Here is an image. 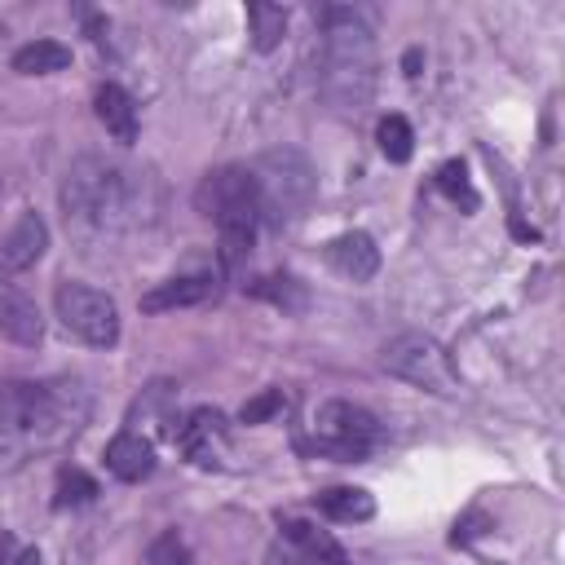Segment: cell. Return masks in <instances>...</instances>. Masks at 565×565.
Instances as JSON below:
<instances>
[{
    "label": "cell",
    "instance_id": "cell-18",
    "mask_svg": "<svg viewBox=\"0 0 565 565\" xmlns=\"http://www.w3.org/2000/svg\"><path fill=\"white\" fill-rule=\"evenodd\" d=\"M247 31H252V49L256 53L278 49L282 35H287V9L282 4H269V0H252L247 4Z\"/></svg>",
    "mask_w": 565,
    "mask_h": 565
},
{
    "label": "cell",
    "instance_id": "cell-1",
    "mask_svg": "<svg viewBox=\"0 0 565 565\" xmlns=\"http://www.w3.org/2000/svg\"><path fill=\"white\" fill-rule=\"evenodd\" d=\"M146 177L102 154H79L62 177V212L79 234H119L141 221Z\"/></svg>",
    "mask_w": 565,
    "mask_h": 565
},
{
    "label": "cell",
    "instance_id": "cell-27",
    "mask_svg": "<svg viewBox=\"0 0 565 565\" xmlns=\"http://www.w3.org/2000/svg\"><path fill=\"white\" fill-rule=\"evenodd\" d=\"M415 66H419V49L406 53V75H415Z\"/></svg>",
    "mask_w": 565,
    "mask_h": 565
},
{
    "label": "cell",
    "instance_id": "cell-10",
    "mask_svg": "<svg viewBox=\"0 0 565 565\" xmlns=\"http://www.w3.org/2000/svg\"><path fill=\"white\" fill-rule=\"evenodd\" d=\"M327 260H331L335 274H344L353 282H371L380 274V247H375V238L366 230H349V234L331 238L327 243Z\"/></svg>",
    "mask_w": 565,
    "mask_h": 565
},
{
    "label": "cell",
    "instance_id": "cell-7",
    "mask_svg": "<svg viewBox=\"0 0 565 565\" xmlns=\"http://www.w3.org/2000/svg\"><path fill=\"white\" fill-rule=\"evenodd\" d=\"M380 366L424 393H437V397H450L459 393V371L446 353L441 340H433L428 331H402L393 335L384 349H380Z\"/></svg>",
    "mask_w": 565,
    "mask_h": 565
},
{
    "label": "cell",
    "instance_id": "cell-16",
    "mask_svg": "<svg viewBox=\"0 0 565 565\" xmlns=\"http://www.w3.org/2000/svg\"><path fill=\"white\" fill-rule=\"evenodd\" d=\"M278 530H282V539H287L309 565H349L344 547H340L327 530H318V525H309V521H300V516H287Z\"/></svg>",
    "mask_w": 565,
    "mask_h": 565
},
{
    "label": "cell",
    "instance_id": "cell-4",
    "mask_svg": "<svg viewBox=\"0 0 565 565\" xmlns=\"http://www.w3.org/2000/svg\"><path fill=\"white\" fill-rule=\"evenodd\" d=\"M199 212L216 225L221 260L238 265L252 252V238H256V225H260V203H256L252 172L238 168V163L207 172L203 185H199Z\"/></svg>",
    "mask_w": 565,
    "mask_h": 565
},
{
    "label": "cell",
    "instance_id": "cell-14",
    "mask_svg": "<svg viewBox=\"0 0 565 565\" xmlns=\"http://www.w3.org/2000/svg\"><path fill=\"white\" fill-rule=\"evenodd\" d=\"M216 291L212 274H185V278H168L159 287H150L141 296V313H168V309H185V305H199Z\"/></svg>",
    "mask_w": 565,
    "mask_h": 565
},
{
    "label": "cell",
    "instance_id": "cell-25",
    "mask_svg": "<svg viewBox=\"0 0 565 565\" xmlns=\"http://www.w3.org/2000/svg\"><path fill=\"white\" fill-rule=\"evenodd\" d=\"M252 291L265 296V300H274V305H282V309H305V296L296 291V278H287V274H282V278H278V274H274V278H260Z\"/></svg>",
    "mask_w": 565,
    "mask_h": 565
},
{
    "label": "cell",
    "instance_id": "cell-6",
    "mask_svg": "<svg viewBox=\"0 0 565 565\" xmlns=\"http://www.w3.org/2000/svg\"><path fill=\"white\" fill-rule=\"evenodd\" d=\"M384 428L380 419L358 406V402H344V397H331L313 411L309 419V450L327 455V459H340V463H353V459H366L375 446H380Z\"/></svg>",
    "mask_w": 565,
    "mask_h": 565
},
{
    "label": "cell",
    "instance_id": "cell-28",
    "mask_svg": "<svg viewBox=\"0 0 565 565\" xmlns=\"http://www.w3.org/2000/svg\"><path fill=\"white\" fill-rule=\"evenodd\" d=\"M9 547H13L9 534H0V565H9Z\"/></svg>",
    "mask_w": 565,
    "mask_h": 565
},
{
    "label": "cell",
    "instance_id": "cell-12",
    "mask_svg": "<svg viewBox=\"0 0 565 565\" xmlns=\"http://www.w3.org/2000/svg\"><path fill=\"white\" fill-rule=\"evenodd\" d=\"M177 441H181V450L194 459V463H203V468H212V463H221V450H225V419H221V411H194L181 428H177Z\"/></svg>",
    "mask_w": 565,
    "mask_h": 565
},
{
    "label": "cell",
    "instance_id": "cell-26",
    "mask_svg": "<svg viewBox=\"0 0 565 565\" xmlns=\"http://www.w3.org/2000/svg\"><path fill=\"white\" fill-rule=\"evenodd\" d=\"M13 565H40V552L35 547H26V552H18V561Z\"/></svg>",
    "mask_w": 565,
    "mask_h": 565
},
{
    "label": "cell",
    "instance_id": "cell-15",
    "mask_svg": "<svg viewBox=\"0 0 565 565\" xmlns=\"http://www.w3.org/2000/svg\"><path fill=\"white\" fill-rule=\"evenodd\" d=\"M93 110H97L102 128H106L119 146H132V141H137V106H132L128 88H119V84H102L97 97H93Z\"/></svg>",
    "mask_w": 565,
    "mask_h": 565
},
{
    "label": "cell",
    "instance_id": "cell-2",
    "mask_svg": "<svg viewBox=\"0 0 565 565\" xmlns=\"http://www.w3.org/2000/svg\"><path fill=\"white\" fill-rule=\"evenodd\" d=\"M375 84V40L358 9H322V93L340 110H362Z\"/></svg>",
    "mask_w": 565,
    "mask_h": 565
},
{
    "label": "cell",
    "instance_id": "cell-23",
    "mask_svg": "<svg viewBox=\"0 0 565 565\" xmlns=\"http://www.w3.org/2000/svg\"><path fill=\"white\" fill-rule=\"evenodd\" d=\"M146 565H190V547H185V539H181L177 530H163V534L150 543Z\"/></svg>",
    "mask_w": 565,
    "mask_h": 565
},
{
    "label": "cell",
    "instance_id": "cell-9",
    "mask_svg": "<svg viewBox=\"0 0 565 565\" xmlns=\"http://www.w3.org/2000/svg\"><path fill=\"white\" fill-rule=\"evenodd\" d=\"M44 247H49V225H44L40 212L26 207V212L4 230V238H0V274H22V269H31V265L44 256Z\"/></svg>",
    "mask_w": 565,
    "mask_h": 565
},
{
    "label": "cell",
    "instance_id": "cell-13",
    "mask_svg": "<svg viewBox=\"0 0 565 565\" xmlns=\"http://www.w3.org/2000/svg\"><path fill=\"white\" fill-rule=\"evenodd\" d=\"M106 468H110L119 481H141V477H150V472H154V441L141 437V433H132V428L115 433V437L106 441Z\"/></svg>",
    "mask_w": 565,
    "mask_h": 565
},
{
    "label": "cell",
    "instance_id": "cell-21",
    "mask_svg": "<svg viewBox=\"0 0 565 565\" xmlns=\"http://www.w3.org/2000/svg\"><path fill=\"white\" fill-rule=\"evenodd\" d=\"M93 494H97V481H93L84 468H62V472H57V494H53V503H57V508L88 503Z\"/></svg>",
    "mask_w": 565,
    "mask_h": 565
},
{
    "label": "cell",
    "instance_id": "cell-8",
    "mask_svg": "<svg viewBox=\"0 0 565 565\" xmlns=\"http://www.w3.org/2000/svg\"><path fill=\"white\" fill-rule=\"evenodd\" d=\"M53 309L62 318V327L71 335H79L93 349H110L119 340V309L106 291L88 287V282H57L53 291Z\"/></svg>",
    "mask_w": 565,
    "mask_h": 565
},
{
    "label": "cell",
    "instance_id": "cell-19",
    "mask_svg": "<svg viewBox=\"0 0 565 565\" xmlns=\"http://www.w3.org/2000/svg\"><path fill=\"white\" fill-rule=\"evenodd\" d=\"M66 66H71V49L57 44V40H31L13 53L18 75H53V71H66Z\"/></svg>",
    "mask_w": 565,
    "mask_h": 565
},
{
    "label": "cell",
    "instance_id": "cell-3",
    "mask_svg": "<svg viewBox=\"0 0 565 565\" xmlns=\"http://www.w3.org/2000/svg\"><path fill=\"white\" fill-rule=\"evenodd\" d=\"M88 415V397L79 384H9L0 388V433L22 446H57L79 433Z\"/></svg>",
    "mask_w": 565,
    "mask_h": 565
},
{
    "label": "cell",
    "instance_id": "cell-11",
    "mask_svg": "<svg viewBox=\"0 0 565 565\" xmlns=\"http://www.w3.org/2000/svg\"><path fill=\"white\" fill-rule=\"evenodd\" d=\"M0 335L13 344H26V349L40 344V335H44V318H40L35 300L4 278H0Z\"/></svg>",
    "mask_w": 565,
    "mask_h": 565
},
{
    "label": "cell",
    "instance_id": "cell-24",
    "mask_svg": "<svg viewBox=\"0 0 565 565\" xmlns=\"http://www.w3.org/2000/svg\"><path fill=\"white\" fill-rule=\"evenodd\" d=\"M437 185L455 199V203H463V207H477V194H472V185H468V168L459 163V159H450V163H441V172H437Z\"/></svg>",
    "mask_w": 565,
    "mask_h": 565
},
{
    "label": "cell",
    "instance_id": "cell-5",
    "mask_svg": "<svg viewBox=\"0 0 565 565\" xmlns=\"http://www.w3.org/2000/svg\"><path fill=\"white\" fill-rule=\"evenodd\" d=\"M247 172H252V185H256L260 221L287 225V221H296V216L309 212L313 190H318V177H313V163H309L300 150L274 146V150H265Z\"/></svg>",
    "mask_w": 565,
    "mask_h": 565
},
{
    "label": "cell",
    "instance_id": "cell-17",
    "mask_svg": "<svg viewBox=\"0 0 565 565\" xmlns=\"http://www.w3.org/2000/svg\"><path fill=\"white\" fill-rule=\"evenodd\" d=\"M318 512L331 521H371L375 516V499L362 486H331L318 494Z\"/></svg>",
    "mask_w": 565,
    "mask_h": 565
},
{
    "label": "cell",
    "instance_id": "cell-22",
    "mask_svg": "<svg viewBox=\"0 0 565 565\" xmlns=\"http://www.w3.org/2000/svg\"><path fill=\"white\" fill-rule=\"evenodd\" d=\"M282 411H287V393H282V388H265V393H256L252 402H243L238 419H243V424H265V419H274V415H282Z\"/></svg>",
    "mask_w": 565,
    "mask_h": 565
},
{
    "label": "cell",
    "instance_id": "cell-20",
    "mask_svg": "<svg viewBox=\"0 0 565 565\" xmlns=\"http://www.w3.org/2000/svg\"><path fill=\"white\" fill-rule=\"evenodd\" d=\"M375 137H380V150H384L388 163H406L411 150H415V132H411V124L402 115H384L380 128H375Z\"/></svg>",
    "mask_w": 565,
    "mask_h": 565
}]
</instances>
